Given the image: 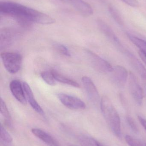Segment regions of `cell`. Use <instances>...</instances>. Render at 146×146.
<instances>
[{
	"instance_id": "1",
	"label": "cell",
	"mask_w": 146,
	"mask_h": 146,
	"mask_svg": "<svg viewBox=\"0 0 146 146\" xmlns=\"http://www.w3.org/2000/svg\"><path fill=\"white\" fill-rule=\"evenodd\" d=\"M0 13L12 18L25 28H29L33 23L51 25L55 22V19L44 13L14 2H1Z\"/></svg>"
},
{
	"instance_id": "2",
	"label": "cell",
	"mask_w": 146,
	"mask_h": 146,
	"mask_svg": "<svg viewBox=\"0 0 146 146\" xmlns=\"http://www.w3.org/2000/svg\"><path fill=\"white\" fill-rule=\"evenodd\" d=\"M100 106L103 115L110 128L117 138H121V118L109 98L107 96H103L101 99Z\"/></svg>"
},
{
	"instance_id": "3",
	"label": "cell",
	"mask_w": 146,
	"mask_h": 146,
	"mask_svg": "<svg viewBox=\"0 0 146 146\" xmlns=\"http://www.w3.org/2000/svg\"><path fill=\"white\" fill-rule=\"evenodd\" d=\"M4 67L10 74H14L19 72L22 62V57L16 52H3L1 54Z\"/></svg>"
},
{
	"instance_id": "4",
	"label": "cell",
	"mask_w": 146,
	"mask_h": 146,
	"mask_svg": "<svg viewBox=\"0 0 146 146\" xmlns=\"http://www.w3.org/2000/svg\"><path fill=\"white\" fill-rule=\"evenodd\" d=\"M86 53L91 65L97 72L104 74L112 72L113 67L107 61L89 50Z\"/></svg>"
},
{
	"instance_id": "5",
	"label": "cell",
	"mask_w": 146,
	"mask_h": 146,
	"mask_svg": "<svg viewBox=\"0 0 146 146\" xmlns=\"http://www.w3.org/2000/svg\"><path fill=\"white\" fill-rule=\"evenodd\" d=\"M129 88L134 100L139 105L143 103V93L142 88L135 75L132 72L129 76Z\"/></svg>"
},
{
	"instance_id": "6",
	"label": "cell",
	"mask_w": 146,
	"mask_h": 146,
	"mask_svg": "<svg viewBox=\"0 0 146 146\" xmlns=\"http://www.w3.org/2000/svg\"><path fill=\"white\" fill-rule=\"evenodd\" d=\"M57 96L61 103L69 109L82 110L86 108L85 103L77 97L63 93L58 94Z\"/></svg>"
},
{
	"instance_id": "7",
	"label": "cell",
	"mask_w": 146,
	"mask_h": 146,
	"mask_svg": "<svg viewBox=\"0 0 146 146\" xmlns=\"http://www.w3.org/2000/svg\"><path fill=\"white\" fill-rule=\"evenodd\" d=\"M97 23L99 30L102 33L116 46L119 48V50L123 52L125 49L112 28L102 20H98Z\"/></svg>"
},
{
	"instance_id": "8",
	"label": "cell",
	"mask_w": 146,
	"mask_h": 146,
	"mask_svg": "<svg viewBox=\"0 0 146 146\" xmlns=\"http://www.w3.org/2000/svg\"><path fill=\"white\" fill-rule=\"evenodd\" d=\"M75 9L84 17H89L93 14L91 6L83 0H60Z\"/></svg>"
},
{
	"instance_id": "9",
	"label": "cell",
	"mask_w": 146,
	"mask_h": 146,
	"mask_svg": "<svg viewBox=\"0 0 146 146\" xmlns=\"http://www.w3.org/2000/svg\"><path fill=\"white\" fill-rule=\"evenodd\" d=\"M81 80L89 100L93 104H100L101 99L99 93L91 79L85 76L82 77Z\"/></svg>"
},
{
	"instance_id": "10",
	"label": "cell",
	"mask_w": 146,
	"mask_h": 146,
	"mask_svg": "<svg viewBox=\"0 0 146 146\" xmlns=\"http://www.w3.org/2000/svg\"><path fill=\"white\" fill-rule=\"evenodd\" d=\"M19 34L18 31L12 28H5L1 29L0 34L1 49L12 45L16 40Z\"/></svg>"
},
{
	"instance_id": "11",
	"label": "cell",
	"mask_w": 146,
	"mask_h": 146,
	"mask_svg": "<svg viewBox=\"0 0 146 146\" xmlns=\"http://www.w3.org/2000/svg\"><path fill=\"white\" fill-rule=\"evenodd\" d=\"M111 73L113 81L119 86H124L129 76L127 69L123 66L118 65L113 67Z\"/></svg>"
},
{
	"instance_id": "12",
	"label": "cell",
	"mask_w": 146,
	"mask_h": 146,
	"mask_svg": "<svg viewBox=\"0 0 146 146\" xmlns=\"http://www.w3.org/2000/svg\"><path fill=\"white\" fill-rule=\"evenodd\" d=\"M9 88L13 96L19 102L23 104L27 103L22 84L18 80H13L9 84Z\"/></svg>"
},
{
	"instance_id": "13",
	"label": "cell",
	"mask_w": 146,
	"mask_h": 146,
	"mask_svg": "<svg viewBox=\"0 0 146 146\" xmlns=\"http://www.w3.org/2000/svg\"><path fill=\"white\" fill-rule=\"evenodd\" d=\"M123 53L126 55L132 66L139 74L141 77L146 80V69L142 62L133 54L125 50Z\"/></svg>"
},
{
	"instance_id": "14",
	"label": "cell",
	"mask_w": 146,
	"mask_h": 146,
	"mask_svg": "<svg viewBox=\"0 0 146 146\" xmlns=\"http://www.w3.org/2000/svg\"><path fill=\"white\" fill-rule=\"evenodd\" d=\"M22 86L26 100L28 101L32 108L37 113L40 114H43V110L35 100L33 93L30 86L26 82H23Z\"/></svg>"
},
{
	"instance_id": "15",
	"label": "cell",
	"mask_w": 146,
	"mask_h": 146,
	"mask_svg": "<svg viewBox=\"0 0 146 146\" xmlns=\"http://www.w3.org/2000/svg\"><path fill=\"white\" fill-rule=\"evenodd\" d=\"M31 132L33 135L41 140L49 146H60L58 142L50 134L45 131L38 128H33Z\"/></svg>"
},
{
	"instance_id": "16",
	"label": "cell",
	"mask_w": 146,
	"mask_h": 146,
	"mask_svg": "<svg viewBox=\"0 0 146 146\" xmlns=\"http://www.w3.org/2000/svg\"><path fill=\"white\" fill-rule=\"evenodd\" d=\"M51 72L56 81H57L61 83H64V84L74 87H79L80 86L79 83L75 81L64 76L63 75L60 74L55 70H52Z\"/></svg>"
},
{
	"instance_id": "17",
	"label": "cell",
	"mask_w": 146,
	"mask_h": 146,
	"mask_svg": "<svg viewBox=\"0 0 146 146\" xmlns=\"http://www.w3.org/2000/svg\"><path fill=\"white\" fill-rule=\"evenodd\" d=\"M127 36L131 42L139 49V52L146 57V41L130 33H127Z\"/></svg>"
},
{
	"instance_id": "18",
	"label": "cell",
	"mask_w": 146,
	"mask_h": 146,
	"mask_svg": "<svg viewBox=\"0 0 146 146\" xmlns=\"http://www.w3.org/2000/svg\"><path fill=\"white\" fill-rule=\"evenodd\" d=\"M1 113L3 117L5 123L9 127L12 126L11 116L7 108V106L2 99L1 98Z\"/></svg>"
},
{
	"instance_id": "19",
	"label": "cell",
	"mask_w": 146,
	"mask_h": 146,
	"mask_svg": "<svg viewBox=\"0 0 146 146\" xmlns=\"http://www.w3.org/2000/svg\"><path fill=\"white\" fill-rule=\"evenodd\" d=\"M109 11L112 18L119 25H123L124 24L123 19L118 10L112 5L109 6Z\"/></svg>"
},
{
	"instance_id": "20",
	"label": "cell",
	"mask_w": 146,
	"mask_h": 146,
	"mask_svg": "<svg viewBox=\"0 0 146 146\" xmlns=\"http://www.w3.org/2000/svg\"><path fill=\"white\" fill-rule=\"evenodd\" d=\"M41 76L43 80L50 86H54L56 84L55 80L51 72H43L41 73Z\"/></svg>"
},
{
	"instance_id": "21",
	"label": "cell",
	"mask_w": 146,
	"mask_h": 146,
	"mask_svg": "<svg viewBox=\"0 0 146 146\" xmlns=\"http://www.w3.org/2000/svg\"><path fill=\"white\" fill-rule=\"evenodd\" d=\"M1 138L6 143H10L13 141V138L4 127L1 124Z\"/></svg>"
},
{
	"instance_id": "22",
	"label": "cell",
	"mask_w": 146,
	"mask_h": 146,
	"mask_svg": "<svg viewBox=\"0 0 146 146\" xmlns=\"http://www.w3.org/2000/svg\"><path fill=\"white\" fill-rule=\"evenodd\" d=\"M54 47L56 50L61 54L66 56H71L70 51L63 44H56L54 45Z\"/></svg>"
},
{
	"instance_id": "23",
	"label": "cell",
	"mask_w": 146,
	"mask_h": 146,
	"mask_svg": "<svg viewBox=\"0 0 146 146\" xmlns=\"http://www.w3.org/2000/svg\"><path fill=\"white\" fill-rule=\"evenodd\" d=\"M125 141L129 146H144L139 141L130 135H126Z\"/></svg>"
},
{
	"instance_id": "24",
	"label": "cell",
	"mask_w": 146,
	"mask_h": 146,
	"mask_svg": "<svg viewBox=\"0 0 146 146\" xmlns=\"http://www.w3.org/2000/svg\"><path fill=\"white\" fill-rule=\"evenodd\" d=\"M126 120L131 130L135 133H137L139 132V128L134 120L129 116L126 117Z\"/></svg>"
},
{
	"instance_id": "25",
	"label": "cell",
	"mask_w": 146,
	"mask_h": 146,
	"mask_svg": "<svg viewBox=\"0 0 146 146\" xmlns=\"http://www.w3.org/2000/svg\"><path fill=\"white\" fill-rule=\"evenodd\" d=\"M121 1L131 7H136L139 6V2L137 0H121Z\"/></svg>"
},
{
	"instance_id": "26",
	"label": "cell",
	"mask_w": 146,
	"mask_h": 146,
	"mask_svg": "<svg viewBox=\"0 0 146 146\" xmlns=\"http://www.w3.org/2000/svg\"><path fill=\"white\" fill-rule=\"evenodd\" d=\"M138 119L139 121L141 124L144 127L145 129L146 130V120L141 116H138Z\"/></svg>"
},
{
	"instance_id": "27",
	"label": "cell",
	"mask_w": 146,
	"mask_h": 146,
	"mask_svg": "<svg viewBox=\"0 0 146 146\" xmlns=\"http://www.w3.org/2000/svg\"><path fill=\"white\" fill-rule=\"evenodd\" d=\"M139 55L141 58V59L143 60V61L145 63L146 65V57H145V56H144L143 54H142L141 53H139Z\"/></svg>"
},
{
	"instance_id": "28",
	"label": "cell",
	"mask_w": 146,
	"mask_h": 146,
	"mask_svg": "<svg viewBox=\"0 0 146 146\" xmlns=\"http://www.w3.org/2000/svg\"><path fill=\"white\" fill-rule=\"evenodd\" d=\"M95 146H104L103 145H102L101 143L100 142H99L97 140H96V142H95Z\"/></svg>"
},
{
	"instance_id": "29",
	"label": "cell",
	"mask_w": 146,
	"mask_h": 146,
	"mask_svg": "<svg viewBox=\"0 0 146 146\" xmlns=\"http://www.w3.org/2000/svg\"></svg>"
},
{
	"instance_id": "30",
	"label": "cell",
	"mask_w": 146,
	"mask_h": 146,
	"mask_svg": "<svg viewBox=\"0 0 146 146\" xmlns=\"http://www.w3.org/2000/svg\"></svg>"
}]
</instances>
